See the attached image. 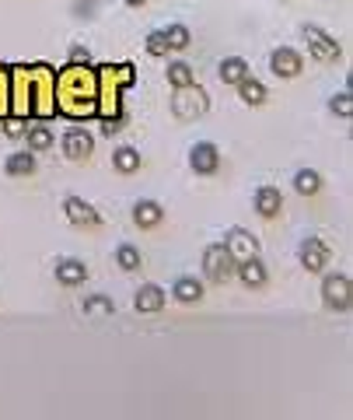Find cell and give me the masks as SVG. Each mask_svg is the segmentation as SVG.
<instances>
[{
  "instance_id": "1",
  "label": "cell",
  "mask_w": 353,
  "mask_h": 420,
  "mask_svg": "<svg viewBox=\"0 0 353 420\" xmlns=\"http://www.w3.org/2000/svg\"><path fill=\"white\" fill-rule=\"evenodd\" d=\"M11 116L53 120L56 116V70L49 64L11 67Z\"/></svg>"
},
{
  "instance_id": "2",
  "label": "cell",
  "mask_w": 353,
  "mask_h": 420,
  "mask_svg": "<svg viewBox=\"0 0 353 420\" xmlns=\"http://www.w3.org/2000/svg\"><path fill=\"white\" fill-rule=\"evenodd\" d=\"M56 113L74 123L98 116V74L88 64H67L56 74Z\"/></svg>"
},
{
  "instance_id": "3",
  "label": "cell",
  "mask_w": 353,
  "mask_h": 420,
  "mask_svg": "<svg viewBox=\"0 0 353 420\" xmlns=\"http://www.w3.org/2000/svg\"><path fill=\"white\" fill-rule=\"evenodd\" d=\"M98 74V116L105 120V133L123 130V91L137 81L133 64H105L95 70Z\"/></svg>"
},
{
  "instance_id": "4",
  "label": "cell",
  "mask_w": 353,
  "mask_h": 420,
  "mask_svg": "<svg viewBox=\"0 0 353 420\" xmlns=\"http://www.w3.org/2000/svg\"><path fill=\"white\" fill-rule=\"evenodd\" d=\"M210 109V98L200 84H186V88H175L171 95V116L175 120H182V123H193L200 116H207Z\"/></svg>"
},
{
  "instance_id": "5",
  "label": "cell",
  "mask_w": 353,
  "mask_h": 420,
  "mask_svg": "<svg viewBox=\"0 0 353 420\" xmlns=\"http://www.w3.org/2000/svg\"><path fill=\"white\" fill-rule=\"evenodd\" d=\"M234 270H238V259L231 256L227 245H210V249L203 252V274H207V280L227 284V280L234 277Z\"/></svg>"
},
{
  "instance_id": "6",
  "label": "cell",
  "mask_w": 353,
  "mask_h": 420,
  "mask_svg": "<svg viewBox=\"0 0 353 420\" xmlns=\"http://www.w3.org/2000/svg\"><path fill=\"white\" fill-rule=\"evenodd\" d=\"M305 39H308L312 57H315V60H322V64H332V60H339V57H343L339 42H336L329 32H322L318 25H305Z\"/></svg>"
},
{
  "instance_id": "7",
  "label": "cell",
  "mask_w": 353,
  "mask_h": 420,
  "mask_svg": "<svg viewBox=\"0 0 353 420\" xmlns=\"http://www.w3.org/2000/svg\"><path fill=\"white\" fill-rule=\"evenodd\" d=\"M322 301H325L332 312H346V308H350V277H343V274L325 277V280H322Z\"/></svg>"
},
{
  "instance_id": "8",
  "label": "cell",
  "mask_w": 353,
  "mask_h": 420,
  "mask_svg": "<svg viewBox=\"0 0 353 420\" xmlns=\"http://www.w3.org/2000/svg\"><path fill=\"white\" fill-rule=\"evenodd\" d=\"M269 67H273V74H276V77H298V74L305 70V60H301V52H298V49L280 46V49H273Z\"/></svg>"
},
{
  "instance_id": "9",
  "label": "cell",
  "mask_w": 353,
  "mask_h": 420,
  "mask_svg": "<svg viewBox=\"0 0 353 420\" xmlns=\"http://www.w3.org/2000/svg\"><path fill=\"white\" fill-rule=\"evenodd\" d=\"M189 165H193L196 175H213V172L220 169V151H217L210 140H203V144H196V147L189 151Z\"/></svg>"
},
{
  "instance_id": "10",
  "label": "cell",
  "mask_w": 353,
  "mask_h": 420,
  "mask_svg": "<svg viewBox=\"0 0 353 420\" xmlns=\"http://www.w3.org/2000/svg\"><path fill=\"white\" fill-rule=\"evenodd\" d=\"M329 245L322 242V238H305L301 242V267L308 270V274H322L325 270V262H329Z\"/></svg>"
},
{
  "instance_id": "11",
  "label": "cell",
  "mask_w": 353,
  "mask_h": 420,
  "mask_svg": "<svg viewBox=\"0 0 353 420\" xmlns=\"http://www.w3.org/2000/svg\"><path fill=\"white\" fill-rule=\"evenodd\" d=\"M64 214H67V221L77 225V228H95V225H98L95 207H91L88 200H81V196H67V200H64Z\"/></svg>"
},
{
  "instance_id": "12",
  "label": "cell",
  "mask_w": 353,
  "mask_h": 420,
  "mask_svg": "<svg viewBox=\"0 0 353 420\" xmlns=\"http://www.w3.org/2000/svg\"><path fill=\"white\" fill-rule=\"evenodd\" d=\"M256 210H259V218H266V221L280 218V210H283L280 189H276V186H259V189H256Z\"/></svg>"
},
{
  "instance_id": "13",
  "label": "cell",
  "mask_w": 353,
  "mask_h": 420,
  "mask_svg": "<svg viewBox=\"0 0 353 420\" xmlns=\"http://www.w3.org/2000/svg\"><path fill=\"white\" fill-rule=\"evenodd\" d=\"M91 151H95V140H91L88 130H70V133L64 137V154L70 158V162H84Z\"/></svg>"
},
{
  "instance_id": "14",
  "label": "cell",
  "mask_w": 353,
  "mask_h": 420,
  "mask_svg": "<svg viewBox=\"0 0 353 420\" xmlns=\"http://www.w3.org/2000/svg\"><path fill=\"white\" fill-rule=\"evenodd\" d=\"M227 249H231L234 259L242 262V259H249V256L259 252V242H256L249 231H242V228H231V231H227Z\"/></svg>"
},
{
  "instance_id": "15",
  "label": "cell",
  "mask_w": 353,
  "mask_h": 420,
  "mask_svg": "<svg viewBox=\"0 0 353 420\" xmlns=\"http://www.w3.org/2000/svg\"><path fill=\"white\" fill-rule=\"evenodd\" d=\"M234 274L242 277L245 287H263V284H266V262H263L259 256H249V259L238 262V270H234Z\"/></svg>"
},
{
  "instance_id": "16",
  "label": "cell",
  "mask_w": 353,
  "mask_h": 420,
  "mask_svg": "<svg viewBox=\"0 0 353 420\" xmlns=\"http://www.w3.org/2000/svg\"><path fill=\"white\" fill-rule=\"evenodd\" d=\"M133 308L144 312V315L161 312V308H164V291H161L158 284H144V287L137 291V298H133Z\"/></svg>"
},
{
  "instance_id": "17",
  "label": "cell",
  "mask_w": 353,
  "mask_h": 420,
  "mask_svg": "<svg viewBox=\"0 0 353 420\" xmlns=\"http://www.w3.org/2000/svg\"><path fill=\"white\" fill-rule=\"evenodd\" d=\"M161 221H164L161 203H154V200H140V203L133 207V225H137V228H158Z\"/></svg>"
},
{
  "instance_id": "18",
  "label": "cell",
  "mask_w": 353,
  "mask_h": 420,
  "mask_svg": "<svg viewBox=\"0 0 353 420\" xmlns=\"http://www.w3.org/2000/svg\"><path fill=\"white\" fill-rule=\"evenodd\" d=\"M56 280L74 287V284H84L88 280V267L81 259H64V262H56Z\"/></svg>"
},
{
  "instance_id": "19",
  "label": "cell",
  "mask_w": 353,
  "mask_h": 420,
  "mask_svg": "<svg viewBox=\"0 0 353 420\" xmlns=\"http://www.w3.org/2000/svg\"><path fill=\"white\" fill-rule=\"evenodd\" d=\"M171 294L179 298L182 305H196L203 298V284L196 277H179V280H175V287H171Z\"/></svg>"
},
{
  "instance_id": "20",
  "label": "cell",
  "mask_w": 353,
  "mask_h": 420,
  "mask_svg": "<svg viewBox=\"0 0 353 420\" xmlns=\"http://www.w3.org/2000/svg\"><path fill=\"white\" fill-rule=\"evenodd\" d=\"M238 95H242L245 105H263V102H266V84L256 81L252 74H245V77L238 81Z\"/></svg>"
},
{
  "instance_id": "21",
  "label": "cell",
  "mask_w": 353,
  "mask_h": 420,
  "mask_svg": "<svg viewBox=\"0 0 353 420\" xmlns=\"http://www.w3.org/2000/svg\"><path fill=\"white\" fill-rule=\"evenodd\" d=\"M112 165H115V172H123V175L140 172V151H133V147H120V151L112 154Z\"/></svg>"
},
{
  "instance_id": "22",
  "label": "cell",
  "mask_w": 353,
  "mask_h": 420,
  "mask_svg": "<svg viewBox=\"0 0 353 420\" xmlns=\"http://www.w3.org/2000/svg\"><path fill=\"white\" fill-rule=\"evenodd\" d=\"M217 74H220V81H224V84H238V81L249 74V64H245L242 57H227V60L220 64V70H217Z\"/></svg>"
},
{
  "instance_id": "23",
  "label": "cell",
  "mask_w": 353,
  "mask_h": 420,
  "mask_svg": "<svg viewBox=\"0 0 353 420\" xmlns=\"http://www.w3.org/2000/svg\"><path fill=\"white\" fill-rule=\"evenodd\" d=\"M294 189H298L301 196H315L322 189V175L312 172V169H301L298 175H294Z\"/></svg>"
},
{
  "instance_id": "24",
  "label": "cell",
  "mask_w": 353,
  "mask_h": 420,
  "mask_svg": "<svg viewBox=\"0 0 353 420\" xmlns=\"http://www.w3.org/2000/svg\"><path fill=\"white\" fill-rule=\"evenodd\" d=\"M4 172L8 175H32L35 172V154H11L8 162H4Z\"/></svg>"
},
{
  "instance_id": "25",
  "label": "cell",
  "mask_w": 353,
  "mask_h": 420,
  "mask_svg": "<svg viewBox=\"0 0 353 420\" xmlns=\"http://www.w3.org/2000/svg\"><path fill=\"white\" fill-rule=\"evenodd\" d=\"M115 267H120V270H137L140 267V249L130 245V242H123L120 249H115Z\"/></svg>"
},
{
  "instance_id": "26",
  "label": "cell",
  "mask_w": 353,
  "mask_h": 420,
  "mask_svg": "<svg viewBox=\"0 0 353 420\" xmlns=\"http://www.w3.org/2000/svg\"><path fill=\"white\" fill-rule=\"evenodd\" d=\"M168 81H171V88L196 84V70H193L189 64H171V67H168Z\"/></svg>"
},
{
  "instance_id": "27",
  "label": "cell",
  "mask_w": 353,
  "mask_h": 420,
  "mask_svg": "<svg viewBox=\"0 0 353 420\" xmlns=\"http://www.w3.org/2000/svg\"><path fill=\"white\" fill-rule=\"evenodd\" d=\"M11 116V67H0V120Z\"/></svg>"
},
{
  "instance_id": "28",
  "label": "cell",
  "mask_w": 353,
  "mask_h": 420,
  "mask_svg": "<svg viewBox=\"0 0 353 420\" xmlns=\"http://www.w3.org/2000/svg\"><path fill=\"white\" fill-rule=\"evenodd\" d=\"M164 39H168V49H179V52L193 42V35H189L186 25H168V28H164Z\"/></svg>"
},
{
  "instance_id": "29",
  "label": "cell",
  "mask_w": 353,
  "mask_h": 420,
  "mask_svg": "<svg viewBox=\"0 0 353 420\" xmlns=\"http://www.w3.org/2000/svg\"><path fill=\"white\" fill-rule=\"evenodd\" d=\"M115 312V301L108 294H91L84 301V315H112Z\"/></svg>"
},
{
  "instance_id": "30",
  "label": "cell",
  "mask_w": 353,
  "mask_h": 420,
  "mask_svg": "<svg viewBox=\"0 0 353 420\" xmlns=\"http://www.w3.org/2000/svg\"><path fill=\"white\" fill-rule=\"evenodd\" d=\"M53 147V130L49 126H32L28 130V151H49Z\"/></svg>"
},
{
  "instance_id": "31",
  "label": "cell",
  "mask_w": 353,
  "mask_h": 420,
  "mask_svg": "<svg viewBox=\"0 0 353 420\" xmlns=\"http://www.w3.org/2000/svg\"><path fill=\"white\" fill-rule=\"evenodd\" d=\"M147 52H151V57H164V52H168L164 32H151V35H147Z\"/></svg>"
},
{
  "instance_id": "32",
  "label": "cell",
  "mask_w": 353,
  "mask_h": 420,
  "mask_svg": "<svg viewBox=\"0 0 353 420\" xmlns=\"http://www.w3.org/2000/svg\"><path fill=\"white\" fill-rule=\"evenodd\" d=\"M332 113H339V116H353V98H350V91H339V95L332 98Z\"/></svg>"
},
{
  "instance_id": "33",
  "label": "cell",
  "mask_w": 353,
  "mask_h": 420,
  "mask_svg": "<svg viewBox=\"0 0 353 420\" xmlns=\"http://www.w3.org/2000/svg\"><path fill=\"white\" fill-rule=\"evenodd\" d=\"M4 123V133L8 137H21L25 133V120H18V116H8V120H0Z\"/></svg>"
},
{
  "instance_id": "34",
  "label": "cell",
  "mask_w": 353,
  "mask_h": 420,
  "mask_svg": "<svg viewBox=\"0 0 353 420\" xmlns=\"http://www.w3.org/2000/svg\"><path fill=\"white\" fill-rule=\"evenodd\" d=\"M88 60H91L88 46H70V64H88Z\"/></svg>"
},
{
  "instance_id": "35",
  "label": "cell",
  "mask_w": 353,
  "mask_h": 420,
  "mask_svg": "<svg viewBox=\"0 0 353 420\" xmlns=\"http://www.w3.org/2000/svg\"><path fill=\"white\" fill-rule=\"evenodd\" d=\"M126 4H130V8H140V4H147V0H126Z\"/></svg>"
}]
</instances>
